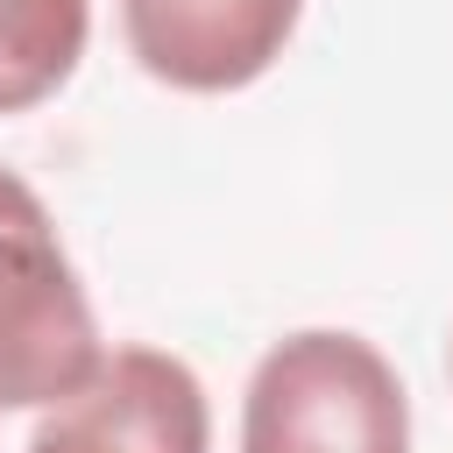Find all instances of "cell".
<instances>
[{"label": "cell", "mask_w": 453, "mask_h": 453, "mask_svg": "<svg viewBox=\"0 0 453 453\" xmlns=\"http://www.w3.org/2000/svg\"><path fill=\"white\" fill-rule=\"evenodd\" d=\"M241 453H411L396 361L347 326L283 333L241 389Z\"/></svg>", "instance_id": "1"}, {"label": "cell", "mask_w": 453, "mask_h": 453, "mask_svg": "<svg viewBox=\"0 0 453 453\" xmlns=\"http://www.w3.org/2000/svg\"><path fill=\"white\" fill-rule=\"evenodd\" d=\"M446 368H453V340H446Z\"/></svg>", "instance_id": "6"}, {"label": "cell", "mask_w": 453, "mask_h": 453, "mask_svg": "<svg viewBox=\"0 0 453 453\" xmlns=\"http://www.w3.org/2000/svg\"><path fill=\"white\" fill-rule=\"evenodd\" d=\"M106 354L99 311L35 184L0 170V411H50Z\"/></svg>", "instance_id": "2"}, {"label": "cell", "mask_w": 453, "mask_h": 453, "mask_svg": "<svg viewBox=\"0 0 453 453\" xmlns=\"http://www.w3.org/2000/svg\"><path fill=\"white\" fill-rule=\"evenodd\" d=\"M92 50V0H0V113H28L71 85Z\"/></svg>", "instance_id": "5"}, {"label": "cell", "mask_w": 453, "mask_h": 453, "mask_svg": "<svg viewBox=\"0 0 453 453\" xmlns=\"http://www.w3.org/2000/svg\"><path fill=\"white\" fill-rule=\"evenodd\" d=\"M28 453H212V403L191 361L106 347L99 368L35 418Z\"/></svg>", "instance_id": "3"}, {"label": "cell", "mask_w": 453, "mask_h": 453, "mask_svg": "<svg viewBox=\"0 0 453 453\" xmlns=\"http://www.w3.org/2000/svg\"><path fill=\"white\" fill-rule=\"evenodd\" d=\"M304 0H120L127 57L170 92H241L297 35Z\"/></svg>", "instance_id": "4"}]
</instances>
